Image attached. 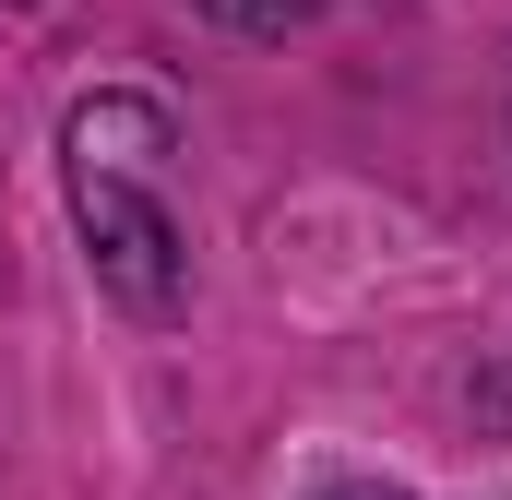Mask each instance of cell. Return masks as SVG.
Listing matches in <instances>:
<instances>
[{"label": "cell", "instance_id": "1", "mask_svg": "<svg viewBox=\"0 0 512 500\" xmlns=\"http://www.w3.org/2000/svg\"><path fill=\"white\" fill-rule=\"evenodd\" d=\"M167 155H179V120L155 96H131V84H96L60 120V191H72L84 262H96V286L131 322H179L191 310V250H179V203H167Z\"/></svg>", "mask_w": 512, "mask_h": 500}, {"label": "cell", "instance_id": "2", "mask_svg": "<svg viewBox=\"0 0 512 500\" xmlns=\"http://www.w3.org/2000/svg\"><path fill=\"white\" fill-rule=\"evenodd\" d=\"M203 12H215L227 36H298V24H322L334 0H203Z\"/></svg>", "mask_w": 512, "mask_h": 500}, {"label": "cell", "instance_id": "3", "mask_svg": "<svg viewBox=\"0 0 512 500\" xmlns=\"http://www.w3.org/2000/svg\"><path fill=\"white\" fill-rule=\"evenodd\" d=\"M322 500H405V489H370V477H358V489H322Z\"/></svg>", "mask_w": 512, "mask_h": 500}]
</instances>
